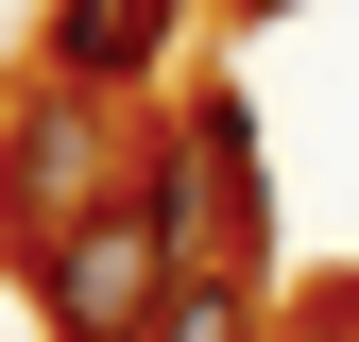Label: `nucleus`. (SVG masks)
I'll list each match as a JSON object with an SVG mask.
<instances>
[{
    "label": "nucleus",
    "mask_w": 359,
    "mask_h": 342,
    "mask_svg": "<svg viewBox=\"0 0 359 342\" xmlns=\"http://www.w3.org/2000/svg\"><path fill=\"white\" fill-rule=\"evenodd\" d=\"M240 18H274V0H240Z\"/></svg>",
    "instance_id": "6"
},
{
    "label": "nucleus",
    "mask_w": 359,
    "mask_h": 342,
    "mask_svg": "<svg viewBox=\"0 0 359 342\" xmlns=\"http://www.w3.org/2000/svg\"><path fill=\"white\" fill-rule=\"evenodd\" d=\"M154 342H257V291H222V274H189V291L154 308Z\"/></svg>",
    "instance_id": "4"
},
{
    "label": "nucleus",
    "mask_w": 359,
    "mask_h": 342,
    "mask_svg": "<svg viewBox=\"0 0 359 342\" xmlns=\"http://www.w3.org/2000/svg\"><path fill=\"white\" fill-rule=\"evenodd\" d=\"M308 325H342V342H359V274H342V291H325V308H308Z\"/></svg>",
    "instance_id": "5"
},
{
    "label": "nucleus",
    "mask_w": 359,
    "mask_h": 342,
    "mask_svg": "<svg viewBox=\"0 0 359 342\" xmlns=\"http://www.w3.org/2000/svg\"><path fill=\"white\" fill-rule=\"evenodd\" d=\"M308 342H342V325H308Z\"/></svg>",
    "instance_id": "7"
},
{
    "label": "nucleus",
    "mask_w": 359,
    "mask_h": 342,
    "mask_svg": "<svg viewBox=\"0 0 359 342\" xmlns=\"http://www.w3.org/2000/svg\"><path fill=\"white\" fill-rule=\"evenodd\" d=\"M154 34H171V0H69L52 18V86H137Z\"/></svg>",
    "instance_id": "3"
},
{
    "label": "nucleus",
    "mask_w": 359,
    "mask_h": 342,
    "mask_svg": "<svg viewBox=\"0 0 359 342\" xmlns=\"http://www.w3.org/2000/svg\"><path fill=\"white\" fill-rule=\"evenodd\" d=\"M69 223H103V86H34L0 120V240L52 256Z\"/></svg>",
    "instance_id": "2"
},
{
    "label": "nucleus",
    "mask_w": 359,
    "mask_h": 342,
    "mask_svg": "<svg viewBox=\"0 0 359 342\" xmlns=\"http://www.w3.org/2000/svg\"><path fill=\"white\" fill-rule=\"evenodd\" d=\"M171 291H189V240H171L137 189L34 256V308H52V342H154V308H171Z\"/></svg>",
    "instance_id": "1"
}]
</instances>
